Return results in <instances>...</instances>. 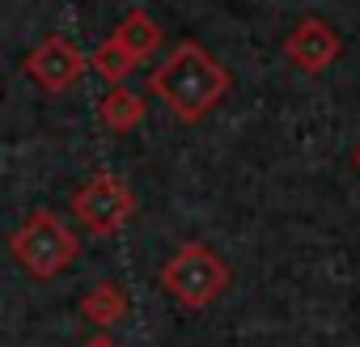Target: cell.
<instances>
[{
    "instance_id": "obj_1",
    "label": "cell",
    "mask_w": 360,
    "mask_h": 347,
    "mask_svg": "<svg viewBox=\"0 0 360 347\" xmlns=\"http://www.w3.org/2000/svg\"><path fill=\"white\" fill-rule=\"evenodd\" d=\"M148 93H157L165 102V110L178 123H200L212 106H221V98L229 93V72L225 64L204 51L195 39H183L148 77Z\"/></svg>"
},
{
    "instance_id": "obj_2",
    "label": "cell",
    "mask_w": 360,
    "mask_h": 347,
    "mask_svg": "<svg viewBox=\"0 0 360 347\" xmlns=\"http://www.w3.org/2000/svg\"><path fill=\"white\" fill-rule=\"evenodd\" d=\"M9 250H13V258L22 263V271L30 280H56L60 271H68L77 263L81 242L51 208H39L34 216H26L9 233Z\"/></svg>"
},
{
    "instance_id": "obj_3",
    "label": "cell",
    "mask_w": 360,
    "mask_h": 347,
    "mask_svg": "<svg viewBox=\"0 0 360 347\" xmlns=\"http://www.w3.org/2000/svg\"><path fill=\"white\" fill-rule=\"evenodd\" d=\"M161 288L183 305V309H204V305H212L225 288H229V263L212 250V246H204V242H183L165 263H161Z\"/></svg>"
},
{
    "instance_id": "obj_4",
    "label": "cell",
    "mask_w": 360,
    "mask_h": 347,
    "mask_svg": "<svg viewBox=\"0 0 360 347\" xmlns=\"http://www.w3.org/2000/svg\"><path fill=\"white\" fill-rule=\"evenodd\" d=\"M136 212V195L131 187L110 169H98L94 178H85L72 195V216L94 233V237H110L119 233Z\"/></svg>"
},
{
    "instance_id": "obj_5",
    "label": "cell",
    "mask_w": 360,
    "mask_h": 347,
    "mask_svg": "<svg viewBox=\"0 0 360 347\" xmlns=\"http://www.w3.org/2000/svg\"><path fill=\"white\" fill-rule=\"evenodd\" d=\"M89 68V55L64 39V34H47L30 55H26V77L43 89V93H64L68 85H77Z\"/></svg>"
},
{
    "instance_id": "obj_6",
    "label": "cell",
    "mask_w": 360,
    "mask_h": 347,
    "mask_svg": "<svg viewBox=\"0 0 360 347\" xmlns=\"http://www.w3.org/2000/svg\"><path fill=\"white\" fill-rule=\"evenodd\" d=\"M343 51V39L322 22V18H301L288 34H284V60L305 72V77H322Z\"/></svg>"
},
{
    "instance_id": "obj_7",
    "label": "cell",
    "mask_w": 360,
    "mask_h": 347,
    "mask_svg": "<svg viewBox=\"0 0 360 347\" xmlns=\"http://www.w3.org/2000/svg\"><path fill=\"white\" fill-rule=\"evenodd\" d=\"M144 114H148V102H144L136 89H127V85H115V89L102 98V106H98L102 127L115 131V136H127L131 127H140Z\"/></svg>"
},
{
    "instance_id": "obj_8",
    "label": "cell",
    "mask_w": 360,
    "mask_h": 347,
    "mask_svg": "<svg viewBox=\"0 0 360 347\" xmlns=\"http://www.w3.org/2000/svg\"><path fill=\"white\" fill-rule=\"evenodd\" d=\"M110 39H115V43H119V47H123V51L140 64V60H148V55L161 47V26H157L144 9H127V13H123V22L115 26V34H110Z\"/></svg>"
},
{
    "instance_id": "obj_9",
    "label": "cell",
    "mask_w": 360,
    "mask_h": 347,
    "mask_svg": "<svg viewBox=\"0 0 360 347\" xmlns=\"http://www.w3.org/2000/svg\"><path fill=\"white\" fill-rule=\"evenodd\" d=\"M81 317H85V322H94L98 330H110V326H119V322L127 317V292H123L115 280H102V284H94V288L81 296Z\"/></svg>"
},
{
    "instance_id": "obj_10",
    "label": "cell",
    "mask_w": 360,
    "mask_h": 347,
    "mask_svg": "<svg viewBox=\"0 0 360 347\" xmlns=\"http://www.w3.org/2000/svg\"><path fill=\"white\" fill-rule=\"evenodd\" d=\"M89 68L102 77V81H110V85H123L127 77H131V68H136V60L115 43V39H102L94 51H89Z\"/></svg>"
},
{
    "instance_id": "obj_11",
    "label": "cell",
    "mask_w": 360,
    "mask_h": 347,
    "mask_svg": "<svg viewBox=\"0 0 360 347\" xmlns=\"http://www.w3.org/2000/svg\"><path fill=\"white\" fill-rule=\"evenodd\" d=\"M81 347H119V339H110V334L102 330V334H94V339H85Z\"/></svg>"
},
{
    "instance_id": "obj_12",
    "label": "cell",
    "mask_w": 360,
    "mask_h": 347,
    "mask_svg": "<svg viewBox=\"0 0 360 347\" xmlns=\"http://www.w3.org/2000/svg\"><path fill=\"white\" fill-rule=\"evenodd\" d=\"M352 161H356V169H360V144H356V152H352Z\"/></svg>"
}]
</instances>
